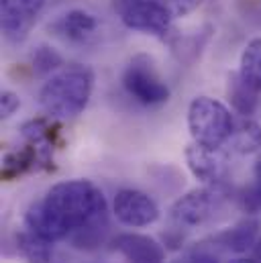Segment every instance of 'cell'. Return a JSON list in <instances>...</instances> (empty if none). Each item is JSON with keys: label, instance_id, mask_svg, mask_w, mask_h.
I'll return each instance as SVG.
<instances>
[{"label": "cell", "instance_id": "6da1fadb", "mask_svg": "<svg viewBox=\"0 0 261 263\" xmlns=\"http://www.w3.org/2000/svg\"><path fill=\"white\" fill-rule=\"evenodd\" d=\"M25 227L47 243L69 239L78 249H94L108 231L106 198L90 180L60 182L29 206Z\"/></svg>", "mask_w": 261, "mask_h": 263}, {"label": "cell", "instance_id": "7a4b0ae2", "mask_svg": "<svg viewBox=\"0 0 261 263\" xmlns=\"http://www.w3.org/2000/svg\"><path fill=\"white\" fill-rule=\"evenodd\" d=\"M94 71L86 66H69L47 78L39 92V104L51 119H73L90 102Z\"/></svg>", "mask_w": 261, "mask_h": 263}, {"label": "cell", "instance_id": "3957f363", "mask_svg": "<svg viewBox=\"0 0 261 263\" xmlns=\"http://www.w3.org/2000/svg\"><path fill=\"white\" fill-rule=\"evenodd\" d=\"M235 117L210 96H198L188 106V131L192 143L206 149H225L233 135Z\"/></svg>", "mask_w": 261, "mask_h": 263}, {"label": "cell", "instance_id": "277c9868", "mask_svg": "<svg viewBox=\"0 0 261 263\" xmlns=\"http://www.w3.org/2000/svg\"><path fill=\"white\" fill-rule=\"evenodd\" d=\"M123 88L130 98L143 106H161L170 100V86L157 71L155 62L139 53L123 71Z\"/></svg>", "mask_w": 261, "mask_h": 263}, {"label": "cell", "instance_id": "5b68a950", "mask_svg": "<svg viewBox=\"0 0 261 263\" xmlns=\"http://www.w3.org/2000/svg\"><path fill=\"white\" fill-rule=\"evenodd\" d=\"M113 10L130 31H139L159 39H163L172 31L174 14L159 0H113Z\"/></svg>", "mask_w": 261, "mask_h": 263}, {"label": "cell", "instance_id": "8992f818", "mask_svg": "<svg viewBox=\"0 0 261 263\" xmlns=\"http://www.w3.org/2000/svg\"><path fill=\"white\" fill-rule=\"evenodd\" d=\"M220 202H222V192H220L218 184H210L206 188H196L174 202L172 218L178 227L194 229V227L204 224L214 214V210L218 208Z\"/></svg>", "mask_w": 261, "mask_h": 263}, {"label": "cell", "instance_id": "52a82bcc", "mask_svg": "<svg viewBox=\"0 0 261 263\" xmlns=\"http://www.w3.org/2000/svg\"><path fill=\"white\" fill-rule=\"evenodd\" d=\"M113 212L119 222H123L125 227H133V229L149 227L157 222L159 218L157 202L151 196H147L145 192L133 190V188H125L117 192L115 202H113Z\"/></svg>", "mask_w": 261, "mask_h": 263}, {"label": "cell", "instance_id": "ba28073f", "mask_svg": "<svg viewBox=\"0 0 261 263\" xmlns=\"http://www.w3.org/2000/svg\"><path fill=\"white\" fill-rule=\"evenodd\" d=\"M45 0H2L0 6V25L8 41H23L33 29L37 16L41 14Z\"/></svg>", "mask_w": 261, "mask_h": 263}, {"label": "cell", "instance_id": "9c48e42d", "mask_svg": "<svg viewBox=\"0 0 261 263\" xmlns=\"http://www.w3.org/2000/svg\"><path fill=\"white\" fill-rule=\"evenodd\" d=\"M186 163L192 176L206 184H220L227 170L225 149H206L196 143L186 147Z\"/></svg>", "mask_w": 261, "mask_h": 263}, {"label": "cell", "instance_id": "30bf717a", "mask_svg": "<svg viewBox=\"0 0 261 263\" xmlns=\"http://www.w3.org/2000/svg\"><path fill=\"white\" fill-rule=\"evenodd\" d=\"M113 247L129 263H163L165 251L153 237L139 233H123L113 241Z\"/></svg>", "mask_w": 261, "mask_h": 263}, {"label": "cell", "instance_id": "8fae6325", "mask_svg": "<svg viewBox=\"0 0 261 263\" xmlns=\"http://www.w3.org/2000/svg\"><path fill=\"white\" fill-rule=\"evenodd\" d=\"M259 235V220L257 218H245L239 224H235L233 229H227L222 233H218L216 237L210 239V247L206 243H202L204 247H208L212 253L214 251H231V253H243L247 249L253 247L255 239Z\"/></svg>", "mask_w": 261, "mask_h": 263}, {"label": "cell", "instance_id": "7c38bea8", "mask_svg": "<svg viewBox=\"0 0 261 263\" xmlns=\"http://www.w3.org/2000/svg\"><path fill=\"white\" fill-rule=\"evenodd\" d=\"M98 29V18L88 12V10H82V8H73V10H67L64 16H60L53 25H51V31L60 37H64L67 41H73V43H82L86 39H90Z\"/></svg>", "mask_w": 261, "mask_h": 263}, {"label": "cell", "instance_id": "4fadbf2b", "mask_svg": "<svg viewBox=\"0 0 261 263\" xmlns=\"http://www.w3.org/2000/svg\"><path fill=\"white\" fill-rule=\"evenodd\" d=\"M227 147H229L231 151H235V153H241V155H249V153L259 151L261 127L255 121H251L249 117L235 119L233 135H231Z\"/></svg>", "mask_w": 261, "mask_h": 263}, {"label": "cell", "instance_id": "5bb4252c", "mask_svg": "<svg viewBox=\"0 0 261 263\" xmlns=\"http://www.w3.org/2000/svg\"><path fill=\"white\" fill-rule=\"evenodd\" d=\"M227 92H229L231 106H233L241 117H251V115H255V110L259 108L261 92L253 90L249 84H245L239 73H231V76H229V90H227Z\"/></svg>", "mask_w": 261, "mask_h": 263}, {"label": "cell", "instance_id": "9a60e30c", "mask_svg": "<svg viewBox=\"0 0 261 263\" xmlns=\"http://www.w3.org/2000/svg\"><path fill=\"white\" fill-rule=\"evenodd\" d=\"M241 80L249 84L253 90L261 92V37L251 39L239 60V71Z\"/></svg>", "mask_w": 261, "mask_h": 263}, {"label": "cell", "instance_id": "2e32d148", "mask_svg": "<svg viewBox=\"0 0 261 263\" xmlns=\"http://www.w3.org/2000/svg\"><path fill=\"white\" fill-rule=\"evenodd\" d=\"M49 245L51 243L43 241L41 237H37L29 229L18 235V249L31 263H49V259H51Z\"/></svg>", "mask_w": 261, "mask_h": 263}, {"label": "cell", "instance_id": "e0dca14e", "mask_svg": "<svg viewBox=\"0 0 261 263\" xmlns=\"http://www.w3.org/2000/svg\"><path fill=\"white\" fill-rule=\"evenodd\" d=\"M64 64L62 55L49 47V45H39L35 47V51L31 53V67L37 76H47V73H53L58 71L60 66Z\"/></svg>", "mask_w": 261, "mask_h": 263}, {"label": "cell", "instance_id": "ac0fdd59", "mask_svg": "<svg viewBox=\"0 0 261 263\" xmlns=\"http://www.w3.org/2000/svg\"><path fill=\"white\" fill-rule=\"evenodd\" d=\"M18 108H21L18 94H14L12 90H2V94H0V117L10 119Z\"/></svg>", "mask_w": 261, "mask_h": 263}, {"label": "cell", "instance_id": "d6986e66", "mask_svg": "<svg viewBox=\"0 0 261 263\" xmlns=\"http://www.w3.org/2000/svg\"><path fill=\"white\" fill-rule=\"evenodd\" d=\"M161 2L170 8L174 18H178V16H186V14L194 12L204 0H161Z\"/></svg>", "mask_w": 261, "mask_h": 263}, {"label": "cell", "instance_id": "ffe728a7", "mask_svg": "<svg viewBox=\"0 0 261 263\" xmlns=\"http://www.w3.org/2000/svg\"><path fill=\"white\" fill-rule=\"evenodd\" d=\"M245 206L249 210H259L261 208V161L255 167V184L249 188V192H245Z\"/></svg>", "mask_w": 261, "mask_h": 263}, {"label": "cell", "instance_id": "44dd1931", "mask_svg": "<svg viewBox=\"0 0 261 263\" xmlns=\"http://www.w3.org/2000/svg\"><path fill=\"white\" fill-rule=\"evenodd\" d=\"M227 263H259V261H255V259H247V257H237V259H231V261H227Z\"/></svg>", "mask_w": 261, "mask_h": 263}, {"label": "cell", "instance_id": "7402d4cb", "mask_svg": "<svg viewBox=\"0 0 261 263\" xmlns=\"http://www.w3.org/2000/svg\"><path fill=\"white\" fill-rule=\"evenodd\" d=\"M174 263H196L192 257H188V259H184V261H174Z\"/></svg>", "mask_w": 261, "mask_h": 263}]
</instances>
